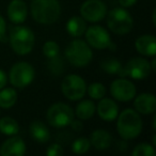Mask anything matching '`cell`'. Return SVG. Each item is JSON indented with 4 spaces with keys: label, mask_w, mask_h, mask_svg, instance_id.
Segmentation results:
<instances>
[{
    "label": "cell",
    "mask_w": 156,
    "mask_h": 156,
    "mask_svg": "<svg viewBox=\"0 0 156 156\" xmlns=\"http://www.w3.org/2000/svg\"><path fill=\"white\" fill-rule=\"evenodd\" d=\"M30 10L33 20L43 25L56 23L61 14V7L58 0H33Z\"/></svg>",
    "instance_id": "cell-1"
},
{
    "label": "cell",
    "mask_w": 156,
    "mask_h": 156,
    "mask_svg": "<svg viewBox=\"0 0 156 156\" xmlns=\"http://www.w3.org/2000/svg\"><path fill=\"white\" fill-rule=\"evenodd\" d=\"M117 129L120 136L125 140L138 137L142 130V120L139 113L133 109L123 110L118 118Z\"/></svg>",
    "instance_id": "cell-2"
},
{
    "label": "cell",
    "mask_w": 156,
    "mask_h": 156,
    "mask_svg": "<svg viewBox=\"0 0 156 156\" xmlns=\"http://www.w3.org/2000/svg\"><path fill=\"white\" fill-rule=\"evenodd\" d=\"M34 33L28 27L14 26L10 30L11 47L17 55L25 56L31 52L34 46Z\"/></svg>",
    "instance_id": "cell-3"
},
{
    "label": "cell",
    "mask_w": 156,
    "mask_h": 156,
    "mask_svg": "<svg viewBox=\"0 0 156 156\" xmlns=\"http://www.w3.org/2000/svg\"><path fill=\"white\" fill-rule=\"evenodd\" d=\"M65 57L67 61L74 66L83 67L91 62L93 58V52L85 41L74 40L67 45L65 49Z\"/></svg>",
    "instance_id": "cell-4"
},
{
    "label": "cell",
    "mask_w": 156,
    "mask_h": 156,
    "mask_svg": "<svg viewBox=\"0 0 156 156\" xmlns=\"http://www.w3.org/2000/svg\"><path fill=\"white\" fill-rule=\"evenodd\" d=\"M133 17L123 8H115L108 13L107 25L115 34H126L133 28Z\"/></svg>",
    "instance_id": "cell-5"
},
{
    "label": "cell",
    "mask_w": 156,
    "mask_h": 156,
    "mask_svg": "<svg viewBox=\"0 0 156 156\" xmlns=\"http://www.w3.org/2000/svg\"><path fill=\"white\" fill-rule=\"evenodd\" d=\"M35 76L34 69L27 62H17L10 69V83L13 87L24 89L33 81Z\"/></svg>",
    "instance_id": "cell-6"
},
{
    "label": "cell",
    "mask_w": 156,
    "mask_h": 156,
    "mask_svg": "<svg viewBox=\"0 0 156 156\" xmlns=\"http://www.w3.org/2000/svg\"><path fill=\"white\" fill-rule=\"evenodd\" d=\"M73 120V109L64 103H57V104L51 105L47 111V121L54 127H65L69 125Z\"/></svg>",
    "instance_id": "cell-7"
},
{
    "label": "cell",
    "mask_w": 156,
    "mask_h": 156,
    "mask_svg": "<svg viewBox=\"0 0 156 156\" xmlns=\"http://www.w3.org/2000/svg\"><path fill=\"white\" fill-rule=\"evenodd\" d=\"M61 91L67 100L78 101L85 96L87 92V86L80 76L71 74L64 77L61 83Z\"/></svg>",
    "instance_id": "cell-8"
},
{
    "label": "cell",
    "mask_w": 156,
    "mask_h": 156,
    "mask_svg": "<svg viewBox=\"0 0 156 156\" xmlns=\"http://www.w3.org/2000/svg\"><path fill=\"white\" fill-rule=\"evenodd\" d=\"M86 40L88 44L96 49H115V44L111 42L108 31L101 26H91L86 29Z\"/></svg>",
    "instance_id": "cell-9"
},
{
    "label": "cell",
    "mask_w": 156,
    "mask_h": 156,
    "mask_svg": "<svg viewBox=\"0 0 156 156\" xmlns=\"http://www.w3.org/2000/svg\"><path fill=\"white\" fill-rule=\"evenodd\" d=\"M80 14L86 22H101L106 16L107 7L102 0H87L81 5Z\"/></svg>",
    "instance_id": "cell-10"
},
{
    "label": "cell",
    "mask_w": 156,
    "mask_h": 156,
    "mask_svg": "<svg viewBox=\"0 0 156 156\" xmlns=\"http://www.w3.org/2000/svg\"><path fill=\"white\" fill-rule=\"evenodd\" d=\"M151 71V65L147 60L136 57L130 59L125 66H123V76H128L136 80H142L150 75Z\"/></svg>",
    "instance_id": "cell-11"
},
{
    "label": "cell",
    "mask_w": 156,
    "mask_h": 156,
    "mask_svg": "<svg viewBox=\"0 0 156 156\" xmlns=\"http://www.w3.org/2000/svg\"><path fill=\"white\" fill-rule=\"evenodd\" d=\"M110 93L117 101L128 102L136 96V87L130 80H127L125 78H120L111 83Z\"/></svg>",
    "instance_id": "cell-12"
},
{
    "label": "cell",
    "mask_w": 156,
    "mask_h": 156,
    "mask_svg": "<svg viewBox=\"0 0 156 156\" xmlns=\"http://www.w3.org/2000/svg\"><path fill=\"white\" fill-rule=\"evenodd\" d=\"M26 153V144L20 137H12L0 147L1 156H23Z\"/></svg>",
    "instance_id": "cell-13"
},
{
    "label": "cell",
    "mask_w": 156,
    "mask_h": 156,
    "mask_svg": "<svg viewBox=\"0 0 156 156\" xmlns=\"http://www.w3.org/2000/svg\"><path fill=\"white\" fill-rule=\"evenodd\" d=\"M8 17L14 24H22L28 15V8L23 0H12L8 5Z\"/></svg>",
    "instance_id": "cell-14"
},
{
    "label": "cell",
    "mask_w": 156,
    "mask_h": 156,
    "mask_svg": "<svg viewBox=\"0 0 156 156\" xmlns=\"http://www.w3.org/2000/svg\"><path fill=\"white\" fill-rule=\"evenodd\" d=\"M98 113L101 119L104 121L111 122L117 119L119 115V107L115 102L111 98H101V102L98 105Z\"/></svg>",
    "instance_id": "cell-15"
},
{
    "label": "cell",
    "mask_w": 156,
    "mask_h": 156,
    "mask_svg": "<svg viewBox=\"0 0 156 156\" xmlns=\"http://www.w3.org/2000/svg\"><path fill=\"white\" fill-rule=\"evenodd\" d=\"M134 107L137 112L142 115L154 113L156 110L155 96L151 93H142L136 98L134 102Z\"/></svg>",
    "instance_id": "cell-16"
},
{
    "label": "cell",
    "mask_w": 156,
    "mask_h": 156,
    "mask_svg": "<svg viewBox=\"0 0 156 156\" xmlns=\"http://www.w3.org/2000/svg\"><path fill=\"white\" fill-rule=\"evenodd\" d=\"M135 47L139 54L147 57H155L156 39L152 34H143L135 42Z\"/></svg>",
    "instance_id": "cell-17"
},
{
    "label": "cell",
    "mask_w": 156,
    "mask_h": 156,
    "mask_svg": "<svg viewBox=\"0 0 156 156\" xmlns=\"http://www.w3.org/2000/svg\"><path fill=\"white\" fill-rule=\"evenodd\" d=\"M90 144H92L96 150H107L111 145L112 137L108 132L104 129H96L91 134L90 137Z\"/></svg>",
    "instance_id": "cell-18"
},
{
    "label": "cell",
    "mask_w": 156,
    "mask_h": 156,
    "mask_svg": "<svg viewBox=\"0 0 156 156\" xmlns=\"http://www.w3.org/2000/svg\"><path fill=\"white\" fill-rule=\"evenodd\" d=\"M29 132L30 135L35 141L37 142H47L50 139V133L49 129L47 128V126L43 123L42 121H33L31 122L30 126H29Z\"/></svg>",
    "instance_id": "cell-19"
},
{
    "label": "cell",
    "mask_w": 156,
    "mask_h": 156,
    "mask_svg": "<svg viewBox=\"0 0 156 156\" xmlns=\"http://www.w3.org/2000/svg\"><path fill=\"white\" fill-rule=\"evenodd\" d=\"M87 29L86 20L80 16H73L69 18L66 24V31L69 35L74 37H81Z\"/></svg>",
    "instance_id": "cell-20"
},
{
    "label": "cell",
    "mask_w": 156,
    "mask_h": 156,
    "mask_svg": "<svg viewBox=\"0 0 156 156\" xmlns=\"http://www.w3.org/2000/svg\"><path fill=\"white\" fill-rule=\"evenodd\" d=\"M96 106L92 101L86 100L80 102L77 105L75 110V115L78 119L80 120H88L90 118L93 117V115L95 113Z\"/></svg>",
    "instance_id": "cell-21"
},
{
    "label": "cell",
    "mask_w": 156,
    "mask_h": 156,
    "mask_svg": "<svg viewBox=\"0 0 156 156\" xmlns=\"http://www.w3.org/2000/svg\"><path fill=\"white\" fill-rule=\"evenodd\" d=\"M101 67L107 74L110 75H120L123 76V65L121 64L118 59L115 58H107L101 62Z\"/></svg>",
    "instance_id": "cell-22"
},
{
    "label": "cell",
    "mask_w": 156,
    "mask_h": 156,
    "mask_svg": "<svg viewBox=\"0 0 156 156\" xmlns=\"http://www.w3.org/2000/svg\"><path fill=\"white\" fill-rule=\"evenodd\" d=\"M17 101V92L13 88H5L0 91V107L2 108H11L15 105Z\"/></svg>",
    "instance_id": "cell-23"
},
{
    "label": "cell",
    "mask_w": 156,
    "mask_h": 156,
    "mask_svg": "<svg viewBox=\"0 0 156 156\" xmlns=\"http://www.w3.org/2000/svg\"><path fill=\"white\" fill-rule=\"evenodd\" d=\"M0 132L7 136H14L20 132V125L15 119L5 117L0 119Z\"/></svg>",
    "instance_id": "cell-24"
},
{
    "label": "cell",
    "mask_w": 156,
    "mask_h": 156,
    "mask_svg": "<svg viewBox=\"0 0 156 156\" xmlns=\"http://www.w3.org/2000/svg\"><path fill=\"white\" fill-rule=\"evenodd\" d=\"M88 94L93 100H101L106 94V88L103 83H94L88 87Z\"/></svg>",
    "instance_id": "cell-25"
},
{
    "label": "cell",
    "mask_w": 156,
    "mask_h": 156,
    "mask_svg": "<svg viewBox=\"0 0 156 156\" xmlns=\"http://www.w3.org/2000/svg\"><path fill=\"white\" fill-rule=\"evenodd\" d=\"M90 141L86 137L76 139L72 144V150L75 154H85L89 151L90 149Z\"/></svg>",
    "instance_id": "cell-26"
},
{
    "label": "cell",
    "mask_w": 156,
    "mask_h": 156,
    "mask_svg": "<svg viewBox=\"0 0 156 156\" xmlns=\"http://www.w3.org/2000/svg\"><path fill=\"white\" fill-rule=\"evenodd\" d=\"M155 150L154 147L147 143H140L136 145V147L133 151V156H154Z\"/></svg>",
    "instance_id": "cell-27"
},
{
    "label": "cell",
    "mask_w": 156,
    "mask_h": 156,
    "mask_svg": "<svg viewBox=\"0 0 156 156\" xmlns=\"http://www.w3.org/2000/svg\"><path fill=\"white\" fill-rule=\"evenodd\" d=\"M59 51H60V47L59 45L54 41H48L44 44L43 46V54L45 57L49 59H52V58H56L58 57L59 55Z\"/></svg>",
    "instance_id": "cell-28"
},
{
    "label": "cell",
    "mask_w": 156,
    "mask_h": 156,
    "mask_svg": "<svg viewBox=\"0 0 156 156\" xmlns=\"http://www.w3.org/2000/svg\"><path fill=\"white\" fill-rule=\"evenodd\" d=\"M46 154L48 156H61L63 154V149L60 144L54 143L48 147V149L46 150Z\"/></svg>",
    "instance_id": "cell-29"
},
{
    "label": "cell",
    "mask_w": 156,
    "mask_h": 156,
    "mask_svg": "<svg viewBox=\"0 0 156 156\" xmlns=\"http://www.w3.org/2000/svg\"><path fill=\"white\" fill-rule=\"evenodd\" d=\"M5 29H7V25L3 20V17L0 15V41H2L5 37Z\"/></svg>",
    "instance_id": "cell-30"
},
{
    "label": "cell",
    "mask_w": 156,
    "mask_h": 156,
    "mask_svg": "<svg viewBox=\"0 0 156 156\" xmlns=\"http://www.w3.org/2000/svg\"><path fill=\"white\" fill-rule=\"evenodd\" d=\"M69 125H71L72 128H73L74 130H76V132H80V130H83V123H81L79 120H76V121H74V120H73Z\"/></svg>",
    "instance_id": "cell-31"
},
{
    "label": "cell",
    "mask_w": 156,
    "mask_h": 156,
    "mask_svg": "<svg viewBox=\"0 0 156 156\" xmlns=\"http://www.w3.org/2000/svg\"><path fill=\"white\" fill-rule=\"evenodd\" d=\"M7 81H8V78L5 73L2 71V69H0V90L5 88V86L7 85Z\"/></svg>",
    "instance_id": "cell-32"
},
{
    "label": "cell",
    "mask_w": 156,
    "mask_h": 156,
    "mask_svg": "<svg viewBox=\"0 0 156 156\" xmlns=\"http://www.w3.org/2000/svg\"><path fill=\"white\" fill-rule=\"evenodd\" d=\"M137 2V0H119V3L123 8H129L133 7L135 3Z\"/></svg>",
    "instance_id": "cell-33"
},
{
    "label": "cell",
    "mask_w": 156,
    "mask_h": 156,
    "mask_svg": "<svg viewBox=\"0 0 156 156\" xmlns=\"http://www.w3.org/2000/svg\"><path fill=\"white\" fill-rule=\"evenodd\" d=\"M155 64H156V60L155 59H153V60H152V66H151L152 71H155Z\"/></svg>",
    "instance_id": "cell-34"
},
{
    "label": "cell",
    "mask_w": 156,
    "mask_h": 156,
    "mask_svg": "<svg viewBox=\"0 0 156 156\" xmlns=\"http://www.w3.org/2000/svg\"><path fill=\"white\" fill-rule=\"evenodd\" d=\"M152 18H153V24L155 25L156 24V22H155V10L153 11V17H152Z\"/></svg>",
    "instance_id": "cell-35"
}]
</instances>
